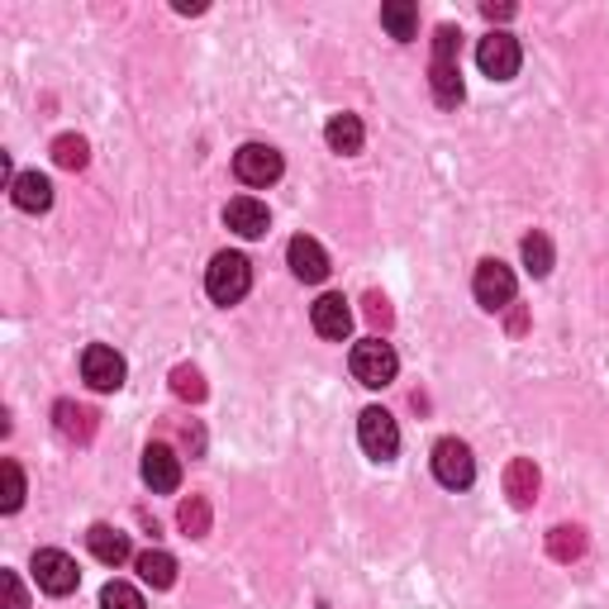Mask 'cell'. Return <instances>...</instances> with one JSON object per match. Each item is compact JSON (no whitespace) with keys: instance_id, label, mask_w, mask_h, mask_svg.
<instances>
[{"instance_id":"10","label":"cell","mask_w":609,"mask_h":609,"mask_svg":"<svg viewBox=\"0 0 609 609\" xmlns=\"http://www.w3.org/2000/svg\"><path fill=\"white\" fill-rule=\"evenodd\" d=\"M34 581H38V590H48V595H72L76 581H82V572H76V562L68 552L38 548L34 552Z\"/></svg>"},{"instance_id":"24","label":"cell","mask_w":609,"mask_h":609,"mask_svg":"<svg viewBox=\"0 0 609 609\" xmlns=\"http://www.w3.org/2000/svg\"><path fill=\"white\" fill-rule=\"evenodd\" d=\"M548 552L557 557V562H576L581 552H586V534H581L576 524H562L548 534Z\"/></svg>"},{"instance_id":"16","label":"cell","mask_w":609,"mask_h":609,"mask_svg":"<svg viewBox=\"0 0 609 609\" xmlns=\"http://www.w3.org/2000/svg\"><path fill=\"white\" fill-rule=\"evenodd\" d=\"M86 548L96 552V562H106V567H124L129 557H134L129 534H120V528H110V524H90L86 528Z\"/></svg>"},{"instance_id":"22","label":"cell","mask_w":609,"mask_h":609,"mask_svg":"<svg viewBox=\"0 0 609 609\" xmlns=\"http://www.w3.org/2000/svg\"><path fill=\"white\" fill-rule=\"evenodd\" d=\"M53 162L62 167V172H82V167L90 162V144L82 134H62V138H53Z\"/></svg>"},{"instance_id":"1","label":"cell","mask_w":609,"mask_h":609,"mask_svg":"<svg viewBox=\"0 0 609 609\" xmlns=\"http://www.w3.org/2000/svg\"><path fill=\"white\" fill-rule=\"evenodd\" d=\"M458 48H462V34L452 24H438L434 34V62H429V86H434V100L443 110H458L466 86H462V68H458Z\"/></svg>"},{"instance_id":"23","label":"cell","mask_w":609,"mask_h":609,"mask_svg":"<svg viewBox=\"0 0 609 609\" xmlns=\"http://www.w3.org/2000/svg\"><path fill=\"white\" fill-rule=\"evenodd\" d=\"M176 524L186 528V538H205V534H210V500H205V496H191V500H181V510H176Z\"/></svg>"},{"instance_id":"13","label":"cell","mask_w":609,"mask_h":609,"mask_svg":"<svg viewBox=\"0 0 609 609\" xmlns=\"http://www.w3.org/2000/svg\"><path fill=\"white\" fill-rule=\"evenodd\" d=\"M224 224L239 233V239H263V233L271 229V215H267V205L263 200H253V196H239V200H229L224 205Z\"/></svg>"},{"instance_id":"28","label":"cell","mask_w":609,"mask_h":609,"mask_svg":"<svg viewBox=\"0 0 609 609\" xmlns=\"http://www.w3.org/2000/svg\"><path fill=\"white\" fill-rule=\"evenodd\" d=\"M172 391H176L181 400H191V405H196V400H205L200 372H196V367H176V372H172Z\"/></svg>"},{"instance_id":"18","label":"cell","mask_w":609,"mask_h":609,"mask_svg":"<svg viewBox=\"0 0 609 609\" xmlns=\"http://www.w3.org/2000/svg\"><path fill=\"white\" fill-rule=\"evenodd\" d=\"M324 138H329L333 153H362V144H367V129H362L357 114H333L329 124H324Z\"/></svg>"},{"instance_id":"3","label":"cell","mask_w":609,"mask_h":609,"mask_svg":"<svg viewBox=\"0 0 609 609\" xmlns=\"http://www.w3.org/2000/svg\"><path fill=\"white\" fill-rule=\"evenodd\" d=\"M353 377L367 386V391H381V386H391L395 381V372H400V357H395V348L391 343H381V339H362L353 343Z\"/></svg>"},{"instance_id":"8","label":"cell","mask_w":609,"mask_h":609,"mask_svg":"<svg viewBox=\"0 0 609 609\" xmlns=\"http://www.w3.org/2000/svg\"><path fill=\"white\" fill-rule=\"evenodd\" d=\"M476 62H482V72L490 76V82H510L514 72H520V62H524V53H520V38L514 34H486L482 44H476Z\"/></svg>"},{"instance_id":"4","label":"cell","mask_w":609,"mask_h":609,"mask_svg":"<svg viewBox=\"0 0 609 609\" xmlns=\"http://www.w3.org/2000/svg\"><path fill=\"white\" fill-rule=\"evenodd\" d=\"M434 476H438V486H448V490H466L476 482L472 448H466L462 438H438L434 443Z\"/></svg>"},{"instance_id":"21","label":"cell","mask_w":609,"mask_h":609,"mask_svg":"<svg viewBox=\"0 0 609 609\" xmlns=\"http://www.w3.org/2000/svg\"><path fill=\"white\" fill-rule=\"evenodd\" d=\"M381 24L391 29V38L405 44V38H414V29H419V10H414L410 0H386V5H381Z\"/></svg>"},{"instance_id":"14","label":"cell","mask_w":609,"mask_h":609,"mask_svg":"<svg viewBox=\"0 0 609 609\" xmlns=\"http://www.w3.org/2000/svg\"><path fill=\"white\" fill-rule=\"evenodd\" d=\"M538 486H543V476L528 458H514L510 466H504V496H510L514 510H528V504L538 500Z\"/></svg>"},{"instance_id":"6","label":"cell","mask_w":609,"mask_h":609,"mask_svg":"<svg viewBox=\"0 0 609 609\" xmlns=\"http://www.w3.org/2000/svg\"><path fill=\"white\" fill-rule=\"evenodd\" d=\"M357 438H362V452H367V458H377V462H391L400 452V429H395V419L381 405H372V410L357 414Z\"/></svg>"},{"instance_id":"27","label":"cell","mask_w":609,"mask_h":609,"mask_svg":"<svg viewBox=\"0 0 609 609\" xmlns=\"http://www.w3.org/2000/svg\"><path fill=\"white\" fill-rule=\"evenodd\" d=\"M100 609H144V595L129 586V581H110V586L100 590Z\"/></svg>"},{"instance_id":"19","label":"cell","mask_w":609,"mask_h":609,"mask_svg":"<svg viewBox=\"0 0 609 609\" xmlns=\"http://www.w3.org/2000/svg\"><path fill=\"white\" fill-rule=\"evenodd\" d=\"M134 567H138V576H144L153 590L176 586V557H172V552L148 548V552H138V557H134Z\"/></svg>"},{"instance_id":"5","label":"cell","mask_w":609,"mask_h":609,"mask_svg":"<svg viewBox=\"0 0 609 609\" xmlns=\"http://www.w3.org/2000/svg\"><path fill=\"white\" fill-rule=\"evenodd\" d=\"M514 291H520V281H514V271L500 263V257H486L482 267H476L472 277V295L482 309H504L514 305Z\"/></svg>"},{"instance_id":"29","label":"cell","mask_w":609,"mask_h":609,"mask_svg":"<svg viewBox=\"0 0 609 609\" xmlns=\"http://www.w3.org/2000/svg\"><path fill=\"white\" fill-rule=\"evenodd\" d=\"M0 586H5V609H29V595H24V586H20L15 572L0 576Z\"/></svg>"},{"instance_id":"17","label":"cell","mask_w":609,"mask_h":609,"mask_svg":"<svg viewBox=\"0 0 609 609\" xmlns=\"http://www.w3.org/2000/svg\"><path fill=\"white\" fill-rule=\"evenodd\" d=\"M10 200H15L24 215H44L48 205H53V181L44 172H20L15 186H10Z\"/></svg>"},{"instance_id":"2","label":"cell","mask_w":609,"mask_h":609,"mask_svg":"<svg viewBox=\"0 0 609 609\" xmlns=\"http://www.w3.org/2000/svg\"><path fill=\"white\" fill-rule=\"evenodd\" d=\"M253 287V267L243 253H219L210 271H205V291H210L215 305H239Z\"/></svg>"},{"instance_id":"20","label":"cell","mask_w":609,"mask_h":609,"mask_svg":"<svg viewBox=\"0 0 609 609\" xmlns=\"http://www.w3.org/2000/svg\"><path fill=\"white\" fill-rule=\"evenodd\" d=\"M53 419H58V434L62 438H76V443H86V438L96 434V414H90L86 405H76V400H58Z\"/></svg>"},{"instance_id":"9","label":"cell","mask_w":609,"mask_h":609,"mask_svg":"<svg viewBox=\"0 0 609 609\" xmlns=\"http://www.w3.org/2000/svg\"><path fill=\"white\" fill-rule=\"evenodd\" d=\"M82 377H86L90 391H120L124 377H129V367H124V357L114 353V348L90 343L82 353Z\"/></svg>"},{"instance_id":"12","label":"cell","mask_w":609,"mask_h":609,"mask_svg":"<svg viewBox=\"0 0 609 609\" xmlns=\"http://www.w3.org/2000/svg\"><path fill=\"white\" fill-rule=\"evenodd\" d=\"M144 482L158 490V496H172L181 486V458L167 443H148L144 452Z\"/></svg>"},{"instance_id":"26","label":"cell","mask_w":609,"mask_h":609,"mask_svg":"<svg viewBox=\"0 0 609 609\" xmlns=\"http://www.w3.org/2000/svg\"><path fill=\"white\" fill-rule=\"evenodd\" d=\"M0 482H5L0 510H5V514H15L20 504H24V472H20V462H0Z\"/></svg>"},{"instance_id":"7","label":"cell","mask_w":609,"mask_h":609,"mask_svg":"<svg viewBox=\"0 0 609 609\" xmlns=\"http://www.w3.org/2000/svg\"><path fill=\"white\" fill-rule=\"evenodd\" d=\"M281 172H287V162H281V153L267 144H243L233 153V176H239L243 186H271V181H281Z\"/></svg>"},{"instance_id":"11","label":"cell","mask_w":609,"mask_h":609,"mask_svg":"<svg viewBox=\"0 0 609 609\" xmlns=\"http://www.w3.org/2000/svg\"><path fill=\"white\" fill-rule=\"evenodd\" d=\"M309 319H315V333H319V339L343 343L348 333H353V309H348L343 295H319V301L309 305Z\"/></svg>"},{"instance_id":"15","label":"cell","mask_w":609,"mask_h":609,"mask_svg":"<svg viewBox=\"0 0 609 609\" xmlns=\"http://www.w3.org/2000/svg\"><path fill=\"white\" fill-rule=\"evenodd\" d=\"M287 263H291V271H295V277H301V281H309V287L329 277V253H324L315 239H305V233H301V239H291V248H287Z\"/></svg>"},{"instance_id":"25","label":"cell","mask_w":609,"mask_h":609,"mask_svg":"<svg viewBox=\"0 0 609 609\" xmlns=\"http://www.w3.org/2000/svg\"><path fill=\"white\" fill-rule=\"evenodd\" d=\"M524 267L534 271V277H548V271H552V243H548V233H528V239H524Z\"/></svg>"},{"instance_id":"30","label":"cell","mask_w":609,"mask_h":609,"mask_svg":"<svg viewBox=\"0 0 609 609\" xmlns=\"http://www.w3.org/2000/svg\"><path fill=\"white\" fill-rule=\"evenodd\" d=\"M362 305H367V319L377 324V329H386V324H391V305H386V295H377V291H372Z\"/></svg>"},{"instance_id":"31","label":"cell","mask_w":609,"mask_h":609,"mask_svg":"<svg viewBox=\"0 0 609 609\" xmlns=\"http://www.w3.org/2000/svg\"><path fill=\"white\" fill-rule=\"evenodd\" d=\"M482 15H486L490 24H496V20H514V5H496V0H486Z\"/></svg>"}]
</instances>
